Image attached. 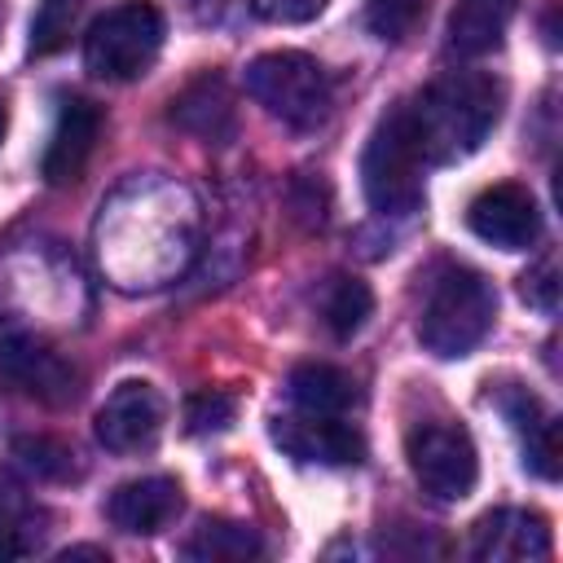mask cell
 Here are the masks:
<instances>
[{
    "label": "cell",
    "mask_w": 563,
    "mask_h": 563,
    "mask_svg": "<svg viewBox=\"0 0 563 563\" xmlns=\"http://www.w3.org/2000/svg\"><path fill=\"white\" fill-rule=\"evenodd\" d=\"M501 79H493L488 70H449L422 92L405 97L400 110L427 167H444L488 141L501 119Z\"/></svg>",
    "instance_id": "6da1fadb"
},
{
    "label": "cell",
    "mask_w": 563,
    "mask_h": 563,
    "mask_svg": "<svg viewBox=\"0 0 563 563\" xmlns=\"http://www.w3.org/2000/svg\"><path fill=\"white\" fill-rule=\"evenodd\" d=\"M493 321H497V286L479 268L444 264L427 286L418 339L431 356L457 361L488 339Z\"/></svg>",
    "instance_id": "7a4b0ae2"
},
{
    "label": "cell",
    "mask_w": 563,
    "mask_h": 563,
    "mask_svg": "<svg viewBox=\"0 0 563 563\" xmlns=\"http://www.w3.org/2000/svg\"><path fill=\"white\" fill-rule=\"evenodd\" d=\"M242 84L273 119H282L286 128H299V132L321 128L334 106V84H330L325 66L299 48H273V53L251 57Z\"/></svg>",
    "instance_id": "3957f363"
},
{
    "label": "cell",
    "mask_w": 563,
    "mask_h": 563,
    "mask_svg": "<svg viewBox=\"0 0 563 563\" xmlns=\"http://www.w3.org/2000/svg\"><path fill=\"white\" fill-rule=\"evenodd\" d=\"M167 35V18L154 0L110 4L84 35V66L106 84H132L150 75Z\"/></svg>",
    "instance_id": "277c9868"
},
{
    "label": "cell",
    "mask_w": 563,
    "mask_h": 563,
    "mask_svg": "<svg viewBox=\"0 0 563 563\" xmlns=\"http://www.w3.org/2000/svg\"><path fill=\"white\" fill-rule=\"evenodd\" d=\"M422 172H427V158L405 123V110L400 101L374 123L369 141H365V154H361V189H365V202L378 211V216H409L422 207Z\"/></svg>",
    "instance_id": "5b68a950"
},
{
    "label": "cell",
    "mask_w": 563,
    "mask_h": 563,
    "mask_svg": "<svg viewBox=\"0 0 563 563\" xmlns=\"http://www.w3.org/2000/svg\"><path fill=\"white\" fill-rule=\"evenodd\" d=\"M405 457H409V471L422 484V493H431L435 501H462V497H471V488L479 479L475 440L462 422H449V418L418 422L405 435Z\"/></svg>",
    "instance_id": "8992f818"
},
{
    "label": "cell",
    "mask_w": 563,
    "mask_h": 563,
    "mask_svg": "<svg viewBox=\"0 0 563 563\" xmlns=\"http://www.w3.org/2000/svg\"><path fill=\"white\" fill-rule=\"evenodd\" d=\"M0 378L13 391L53 409L79 396V369L18 317H0Z\"/></svg>",
    "instance_id": "52a82bcc"
},
{
    "label": "cell",
    "mask_w": 563,
    "mask_h": 563,
    "mask_svg": "<svg viewBox=\"0 0 563 563\" xmlns=\"http://www.w3.org/2000/svg\"><path fill=\"white\" fill-rule=\"evenodd\" d=\"M273 440L282 453L295 462H317V466H356L365 457V435L343 422V413H286L273 418Z\"/></svg>",
    "instance_id": "ba28073f"
},
{
    "label": "cell",
    "mask_w": 563,
    "mask_h": 563,
    "mask_svg": "<svg viewBox=\"0 0 563 563\" xmlns=\"http://www.w3.org/2000/svg\"><path fill=\"white\" fill-rule=\"evenodd\" d=\"M466 224L479 242L501 246V251H523L541 238V207L523 185H488L471 198Z\"/></svg>",
    "instance_id": "9c48e42d"
},
{
    "label": "cell",
    "mask_w": 563,
    "mask_h": 563,
    "mask_svg": "<svg viewBox=\"0 0 563 563\" xmlns=\"http://www.w3.org/2000/svg\"><path fill=\"white\" fill-rule=\"evenodd\" d=\"M163 396L141 383V378H128L119 383L106 405L97 409V440L110 449V453H141V449H154L158 431H163Z\"/></svg>",
    "instance_id": "30bf717a"
},
{
    "label": "cell",
    "mask_w": 563,
    "mask_h": 563,
    "mask_svg": "<svg viewBox=\"0 0 563 563\" xmlns=\"http://www.w3.org/2000/svg\"><path fill=\"white\" fill-rule=\"evenodd\" d=\"M97 136H101V106L92 97L66 92L57 101V123H53V136H48V150L40 163L44 180L48 185H75L84 163L97 150Z\"/></svg>",
    "instance_id": "8fae6325"
},
{
    "label": "cell",
    "mask_w": 563,
    "mask_h": 563,
    "mask_svg": "<svg viewBox=\"0 0 563 563\" xmlns=\"http://www.w3.org/2000/svg\"><path fill=\"white\" fill-rule=\"evenodd\" d=\"M471 554L484 563H523V559H550V523L537 510L501 506L488 510L471 528Z\"/></svg>",
    "instance_id": "7c38bea8"
},
{
    "label": "cell",
    "mask_w": 563,
    "mask_h": 563,
    "mask_svg": "<svg viewBox=\"0 0 563 563\" xmlns=\"http://www.w3.org/2000/svg\"><path fill=\"white\" fill-rule=\"evenodd\" d=\"M185 510V493L172 475L128 479L106 497V519L128 537H154Z\"/></svg>",
    "instance_id": "4fadbf2b"
},
{
    "label": "cell",
    "mask_w": 563,
    "mask_h": 563,
    "mask_svg": "<svg viewBox=\"0 0 563 563\" xmlns=\"http://www.w3.org/2000/svg\"><path fill=\"white\" fill-rule=\"evenodd\" d=\"M497 405L523 444V466L541 479H559V422L541 405V396H532L528 387H506Z\"/></svg>",
    "instance_id": "5bb4252c"
},
{
    "label": "cell",
    "mask_w": 563,
    "mask_h": 563,
    "mask_svg": "<svg viewBox=\"0 0 563 563\" xmlns=\"http://www.w3.org/2000/svg\"><path fill=\"white\" fill-rule=\"evenodd\" d=\"M172 123L185 128V132H194V136H202L207 145H211V141L224 145V141L233 136V128H238V119H233V97H229L224 79H220V75L194 79V84L172 101Z\"/></svg>",
    "instance_id": "9a60e30c"
},
{
    "label": "cell",
    "mask_w": 563,
    "mask_h": 563,
    "mask_svg": "<svg viewBox=\"0 0 563 563\" xmlns=\"http://www.w3.org/2000/svg\"><path fill=\"white\" fill-rule=\"evenodd\" d=\"M519 0H457L449 13V48L457 57H484L501 48Z\"/></svg>",
    "instance_id": "2e32d148"
},
{
    "label": "cell",
    "mask_w": 563,
    "mask_h": 563,
    "mask_svg": "<svg viewBox=\"0 0 563 563\" xmlns=\"http://www.w3.org/2000/svg\"><path fill=\"white\" fill-rule=\"evenodd\" d=\"M48 515L44 506L13 479L0 475V559H26L44 545Z\"/></svg>",
    "instance_id": "e0dca14e"
},
{
    "label": "cell",
    "mask_w": 563,
    "mask_h": 563,
    "mask_svg": "<svg viewBox=\"0 0 563 563\" xmlns=\"http://www.w3.org/2000/svg\"><path fill=\"white\" fill-rule=\"evenodd\" d=\"M286 391H290L295 409H303V413H347L356 405L352 374H343L339 365H325V361L295 365L286 378Z\"/></svg>",
    "instance_id": "ac0fdd59"
},
{
    "label": "cell",
    "mask_w": 563,
    "mask_h": 563,
    "mask_svg": "<svg viewBox=\"0 0 563 563\" xmlns=\"http://www.w3.org/2000/svg\"><path fill=\"white\" fill-rule=\"evenodd\" d=\"M185 559H198V563H246V559H260L264 554V541L255 528L246 523H233V519H202L185 545H180Z\"/></svg>",
    "instance_id": "d6986e66"
},
{
    "label": "cell",
    "mask_w": 563,
    "mask_h": 563,
    "mask_svg": "<svg viewBox=\"0 0 563 563\" xmlns=\"http://www.w3.org/2000/svg\"><path fill=\"white\" fill-rule=\"evenodd\" d=\"M369 312H374V290L361 277H347V273L330 277L325 299H321V317H325V330L334 339H352L369 321Z\"/></svg>",
    "instance_id": "ffe728a7"
},
{
    "label": "cell",
    "mask_w": 563,
    "mask_h": 563,
    "mask_svg": "<svg viewBox=\"0 0 563 563\" xmlns=\"http://www.w3.org/2000/svg\"><path fill=\"white\" fill-rule=\"evenodd\" d=\"M13 457L35 475V479H53V484H66L79 475V462H75V449L57 435H18L13 440Z\"/></svg>",
    "instance_id": "44dd1931"
},
{
    "label": "cell",
    "mask_w": 563,
    "mask_h": 563,
    "mask_svg": "<svg viewBox=\"0 0 563 563\" xmlns=\"http://www.w3.org/2000/svg\"><path fill=\"white\" fill-rule=\"evenodd\" d=\"M427 9L431 0H365V26L383 44H405L422 26Z\"/></svg>",
    "instance_id": "7402d4cb"
},
{
    "label": "cell",
    "mask_w": 563,
    "mask_h": 563,
    "mask_svg": "<svg viewBox=\"0 0 563 563\" xmlns=\"http://www.w3.org/2000/svg\"><path fill=\"white\" fill-rule=\"evenodd\" d=\"M79 9H84V0H40V9L31 18V53L48 57V53L66 48L70 31L79 22Z\"/></svg>",
    "instance_id": "603a6c76"
},
{
    "label": "cell",
    "mask_w": 563,
    "mask_h": 563,
    "mask_svg": "<svg viewBox=\"0 0 563 563\" xmlns=\"http://www.w3.org/2000/svg\"><path fill=\"white\" fill-rule=\"evenodd\" d=\"M238 418V400L229 391H216V387H202L185 400V431L189 435H216V431H229Z\"/></svg>",
    "instance_id": "cb8c5ba5"
},
{
    "label": "cell",
    "mask_w": 563,
    "mask_h": 563,
    "mask_svg": "<svg viewBox=\"0 0 563 563\" xmlns=\"http://www.w3.org/2000/svg\"><path fill=\"white\" fill-rule=\"evenodd\" d=\"M519 295L532 308H541V312H554L559 308V264H554V255H545L537 268H528L519 277Z\"/></svg>",
    "instance_id": "d4e9b609"
},
{
    "label": "cell",
    "mask_w": 563,
    "mask_h": 563,
    "mask_svg": "<svg viewBox=\"0 0 563 563\" xmlns=\"http://www.w3.org/2000/svg\"><path fill=\"white\" fill-rule=\"evenodd\" d=\"M330 0H251V9L264 18V22H282V26H299V22H312Z\"/></svg>",
    "instance_id": "484cf974"
},
{
    "label": "cell",
    "mask_w": 563,
    "mask_h": 563,
    "mask_svg": "<svg viewBox=\"0 0 563 563\" xmlns=\"http://www.w3.org/2000/svg\"><path fill=\"white\" fill-rule=\"evenodd\" d=\"M57 559H62V563H70V559H101V563H106V550H101V545H70V550H62Z\"/></svg>",
    "instance_id": "4316f807"
},
{
    "label": "cell",
    "mask_w": 563,
    "mask_h": 563,
    "mask_svg": "<svg viewBox=\"0 0 563 563\" xmlns=\"http://www.w3.org/2000/svg\"><path fill=\"white\" fill-rule=\"evenodd\" d=\"M4 128H9V106H4V97H0V141H4Z\"/></svg>",
    "instance_id": "83f0119b"
}]
</instances>
